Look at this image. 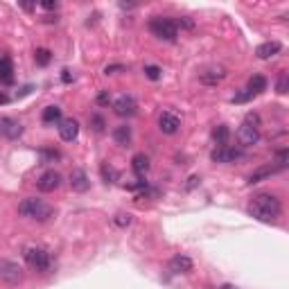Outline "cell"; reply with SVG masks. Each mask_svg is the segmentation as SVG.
I'll use <instances>...</instances> for the list:
<instances>
[{
	"mask_svg": "<svg viewBox=\"0 0 289 289\" xmlns=\"http://www.w3.org/2000/svg\"><path fill=\"white\" fill-rule=\"evenodd\" d=\"M248 213H251L256 219H260V222L271 224L280 217L282 203H280L278 197L271 195V192H260V195H256L251 199V203H248Z\"/></svg>",
	"mask_w": 289,
	"mask_h": 289,
	"instance_id": "cell-1",
	"label": "cell"
},
{
	"mask_svg": "<svg viewBox=\"0 0 289 289\" xmlns=\"http://www.w3.org/2000/svg\"><path fill=\"white\" fill-rule=\"evenodd\" d=\"M18 215L30 217V219H36V222H48V219L54 215V208L48 206V203L41 201V199L27 197V199H23L18 203Z\"/></svg>",
	"mask_w": 289,
	"mask_h": 289,
	"instance_id": "cell-2",
	"label": "cell"
},
{
	"mask_svg": "<svg viewBox=\"0 0 289 289\" xmlns=\"http://www.w3.org/2000/svg\"><path fill=\"white\" fill-rule=\"evenodd\" d=\"M23 258H25L27 267L38 271V274H48L50 267H52V256L41 246H27L25 253H23Z\"/></svg>",
	"mask_w": 289,
	"mask_h": 289,
	"instance_id": "cell-3",
	"label": "cell"
},
{
	"mask_svg": "<svg viewBox=\"0 0 289 289\" xmlns=\"http://www.w3.org/2000/svg\"><path fill=\"white\" fill-rule=\"evenodd\" d=\"M149 30L161 41H177L179 36V25L172 18H165V16H154L149 21Z\"/></svg>",
	"mask_w": 289,
	"mask_h": 289,
	"instance_id": "cell-4",
	"label": "cell"
},
{
	"mask_svg": "<svg viewBox=\"0 0 289 289\" xmlns=\"http://www.w3.org/2000/svg\"><path fill=\"white\" fill-rule=\"evenodd\" d=\"M0 280L7 285H18L23 282V269L16 262H0Z\"/></svg>",
	"mask_w": 289,
	"mask_h": 289,
	"instance_id": "cell-5",
	"label": "cell"
},
{
	"mask_svg": "<svg viewBox=\"0 0 289 289\" xmlns=\"http://www.w3.org/2000/svg\"><path fill=\"white\" fill-rule=\"evenodd\" d=\"M59 185H61V174L56 172V169H48V172H43L41 177L36 179L38 192H54Z\"/></svg>",
	"mask_w": 289,
	"mask_h": 289,
	"instance_id": "cell-6",
	"label": "cell"
},
{
	"mask_svg": "<svg viewBox=\"0 0 289 289\" xmlns=\"http://www.w3.org/2000/svg\"><path fill=\"white\" fill-rule=\"evenodd\" d=\"M136 109H138V104H136V100L131 98V95H120L115 102H113V113L120 118H129L133 115Z\"/></svg>",
	"mask_w": 289,
	"mask_h": 289,
	"instance_id": "cell-7",
	"label": "cell"
},
{
	"mask_svg": "<svg viewBox=\"0 0 289 289\" xmlns=\"http://www.w3.org/2000/svg\"><path fill=\"white\" fill-rule=\"evenodd\" d=\"M242 156V151L237 147H230V145H219L217 149L210 154V158L215 163H233Z\"/></svg>",
	"mask_w": 289,
	"mask_h": 289,
	"instance_id": "cell-8",
	"label": "cell"
},
{
	"mask_svg": "<svg viewBox=\"0 0 289 289\" xmlns=\"http://www.w3.org/2000/svg\"><path fill=\"white\" fill-rule=\"evenodd\" d=\"M179 127H181V120H179L177 113H172V111H163L161 113V118H158V129H161L163 133L172 136V133L179 131Z\"/></svg>",
	"mask_w": 289,
	"mask_h": 289,
	"instance_id": "cell-9",
	"label": "cell"
},
{
	"mask_svg": "<svg viewBox=\"0 0 289 289\" xmlns=\"http://www.w3.org/2000/svg\"><path fill=\"white\" fill-rule=\"evenodd\" d=\"M237 138H240L242 145L251 147V145H256L260 140V129L256 127V124H251V122L244 120V122H242V127H240V131H237Z\"/></svg>",
	"mask_w": 289,
	"mask_h": 289,
	"instance_id": "cell-10",
	"label": "cell"
},
{
	"mask_svg": "<svg viewBox=\"0 0 289 289\" xmlns=\"http://www.w3.org/2000/svg\"><path fill=\"white\" fill-rule=\"evenodd\" d=\"M59 136L61 140H66V143H72V140H77L79 136V122L75 118H66V120L59 122Z\"/></svg>",
	"mask_w": 289,
	"mask_h": 289,
	"instance_id": "cell-11",
	"label": "cell"
},
{
	"mask_svg": "<svg viewBox=\"0 0 289 289\" xmlns=\"http://www.w3.org/2000/svg\"><path fill=\"white\" fill-rule=\"evenodd\" d=\"M0 133L9 140H16L23 136V124L18 120H14V118H3L0 120Z\"/></svg>",
	"mask_w": 289,
	"mask_h": 289,
	"instance_id": "cell-12",
	"label": "cell"
},
{
	"mask_svg": "<svg viewBox=\"0 0 289 289\" xmlns=\"http://www.w3.org/2000/svg\"><path fill=\"white\" fill-rule=\"evenodd\" d=\"M70 188L75 192H86L90 188L88 174L84 172V169H72V172H70Z\"/></svg>",
	"mask_w": 289,
	"mask_h": 289,
	"instance_id": "cell-13",
	"label": "cell"
},
{
	"mask_svg": "<svg viewBox=\"0 0 289 289\" xmlns=\"http://www.w3.org/2000/svg\"><path fill=\"white\" fill-rule=\"evenodd\" d=\"M278 172H282V169L278 167V165H264V167H258L256 172L248 177V183H260V181H264V179H269V177H274V174H278Z\"/></svg>",
	"mask_w": 289,
	"mask_h": 289,
	"instance_id": "cell-14",
	"label": "cell"
},
{
	"mask_svg": "<svg viewBox=\"0 0 289 289\" xmlns=\"http://www.w3.org/2000/svg\"><path fill=\"white\" fill-rule=\"evenodd\" d=\"M14 82V66L7 54H0V84H11Z\"/></svg>",
	"mask_w": 289,
	"mask_h": 289,
	"instance_id": "cell-15",
	"label": "cell"
},
{
	"mask_svg": "<svg viewBox=\"0 0 289 289\" xmlns=\"http://www.w3.org/2000/svg\"><path fill=\"white\" fill-rule=\"evenodd\" d=\"M278 52H280V43H278V41L260 43V45H258V50H256L258 59H269V56H276Z\"/></svg>",
	"mask_w": 289,
	"mask_h": 289,
	"instance_id": "cell-16",
	"label": "cell"
},
{
	"mask_svg": "<svg viewBox=\"0 0 289 289\" xmlns=\"http://www.w3.org/2000/svg\"><path fill=\"white\" fill-rule=\"evenodd\" d=\"M169 269H172L174 274H188V271H192V260L188 256H177L169 262Z\"/></svg>",
	"mask_w": 289,
	"mask_h": 289,
	"instance_id": "cell-17",
	"label": "cell"
},
{
	"mask_svg": "<svg viewBox=\"0 0 289 289\" xmlns=\"http://www.w3.org/2000/svg\"><path fill=\"white\" fill-rule=\"evenodd\" d=\"M113 140H115L120 147H127L131 143V127H127V124H120V127L113 129Z\"/></svg>",
	"mask_w": 289,
	"mask_h": 289,
	"instance_id": "cell-18",
	"label": "cell"
},
{
	"mask_svg": "<svg viewBox=\"0 0 289 289\" xmlns=\"http://www.w3.org/2000/svg\"><path fill=\"white\" fill-rule=\"evenodd\" d=\"M131 169L138 177H145L147 172H149V158H147L145 154H136L131 158Z\"/></svg>",
	"mask_w": 289,
	"mask_h": 289,
	"instance_id": "cell-19",
	"label": "cell"
},
{
	"mask_svg": "<svg viewBox=\"0 0 289 289\" xmlns=\"http://www.w3.org/2000/svg\"><path fill=\"white\" fill-rule=\"evenodd\" d=\"M41 120H43V124L61 122V109L59 106H45L43 113H41Z\"/></svg>",
	"mask_w": 289,
	"mask_h": 289,
	"instance_id": "cell-20",
	"label": "cell"
},
{
	"mask_svg": "<svg viewBox=\"0 0 289 289\" xmlns=\"http://www.w3.org/2000/svg\"><path fill=\"white\" fill-rule=\"evenodd\" d=\"M246 90H251L253 95H258V93H262V90H267V77L253 75L251 79H248V88H246Z\"/></svg>",
	"mask_w": 289,
	"mask_h": 289,
	"instance_id": "cell-21",
	"label": "cell"
},
{
	"mask_svg": "<svg viewBox=\"0 0 289 289\" xmlns=\"http://www.w3.org/2000/svg\"><path fill=\"white\" fill-rule=\"evenodd\" d=\"M224 77H226V70H224V68H217V70L213 68V70H206V72H203V75H201V82H203V84H217V82H222Z\"/></svg>",
	"mask_w": 289,
	"mask_h": 289,
	"instance_id": "cell-22",
	"label": "cell"
},
{
	"mask_svg": "<svg viewBox=\"0 0 289 289\" xmlns=\"http://www.w3.org/2000/svg\"><path fill=\"white\" fill-rule=\"evenodd\" d=\"M228 138H230V129L226 127V124H217V127L213 129V140L217 145H226Z\"/></svg>",
	"mask_w": 289,
	"mask_h": 289,
	"instance_id": "cell-23",
	"label": "cell"
},
{
	"mask_svg": "<svg viewBox=\"0 0 289 289\" xmlns=\"http://www.w3.org/2000/svg\"><path fill=\"white\" fill-rule=\"evenodd\" d=\"M34 59H36L38 66H48L50 59H52V54H50V50H45V48H36V52H34Z\"/></svg>",
	"mask_w": 289,
	"mask_h": 289,
	"instance_id": "cell-24",
	"label": "cell"
},
{
	"mask_svg": "<svg viewBox=\"0 0 289 289\" xmlns=\"http://www.w3.org/2000/svg\"><path fill=\"white\" fill-rule=\"evenodd\" d=\"M90 127H93L95 133H102V131H104V127H106L104 118H102L100 113H93V115H90Z\"/></svg>",
	"mask_w": 289,
	"mask_h": 289,
	"instance_id": "cell-25",
	"label": "cell"
},
{
	"mask_svg": "<svg viewBox=\"0 0 289 289\" xmlns=\"http://www.w3.org/2000/svg\"><path fill=\"white\" fill-rule=\"evenodd\" d=\"M161 68H158V66H145V77L147 79H151V82H158V79H161Z\"/></svg>",
	"mask_w": 289,
	"mask_h": 289,
	"instance_id": "cell-26",
	"label": "cell"
},
{
	"mask_svg": "<svg viewBox=\"0 0 289 289\" xmlns=\"http://www.w3.org/2000/svg\"><path fill=\"white\" fill-rule=\"evenodd\" d=\"M102 177H104L106 183H113V181L118 179V172L113 167H109V165H102Z\"/></svg>",
	"mask_w": 289,
	"mask_h": 289,
	"instance_id": "cell-27",
	"label": "cell"
},
{
	"mask_svg": "<svg viewBox=\"0 0 289 289\" xmlns=\"http://www.w3.org/2000/svg\"><path fill=\"white\" fill-rule=\"evenodd\" d=\"M248 100H253V93L251 90H240V93H235V98H233V102L235 104H244V102H248Z\"/></svg>",
	"mask_w": 289,
	"mask_h": 289,
	"instance_id": "cell-28",
	"label": "cell"
},
{
	"mask_svg": "<svg viewBox=\"0 0 289 289\" xmlns=\"http://www.w3.org/2000/svg\"><path fill=\"white\" fill-rule=\"evenodd\" d=\"M38 154H41V158H43L45 163H52V161L59 158V151H56V149H41Z\"/></svg>",
	"mask_w": 289,
	"mask_h": 289,
	"instance_id": "cell-29",
	"label": "cell"
},
{
	"mask_svg": "<svg viewBox=\"0 0 289 289\" xmlns=\"http://www.w3.org/2000/svg\"><path fill=\"white\" fill-rule=\"evenodd\" d=\"M287 86H289V77H287V72H282V75L278 77V84H276V88H278L280 95H285V93H287Z\"/></svg>",
	"mask_w": 289,
	"mask_h": 289,
	"instance_id": "cell-30",
	"label": "cell"
},
{
	"mask_svg": "<svg viewBox=\"0 0 289 289\" xmlns=\"http://www.w3.org/2000/svg\"><path fill=\"white\" fill-rule=\"evenodd\" d=\"M276 158H278V167H280V169H285V167H287V149H280Z\"/></svg>",
	"mask_w": 289,
	"mask_h": 289,
	"instance_id": "cell-31",
	"label": "cell"
},
{
	"mask_svg": "<svg viewBox=\"0 0 289 289\" xmlns=\"http://www.w3.org/2000/svg\"><path fill=\"white\" fill-rule=\"evenodd\" d=\"M115 224H118V226H129V224H131V215H118V217H115Z\"/></svg>",
	"mask_w": 289,
	"mask_h": 289,
	"instance_id": "cell-32",
	"label": "cell"
},
{
	"mask_svg": "<svg viewBox=\"0 0 289 289\" xmlns=\"http://www.w3.org/2000/svg\"><path fill=\"white\" fill-rule=\"evenodd\" d=\"M120 70H124V66H120V64H115V66H106V68H104L106 75H113V72H120Z\"/></svg>",
	"mask_w": 289,
	"mask_h": 289,
	"instance_id": "cell-33",
	"label": "cell"
},
{
	"mask_svg": "<svg viewBox=\"0 0 289 289\" xmlns=\"http://www.w3.org/2000/svg\"><path fill=\"white\" fill-rule=\"evenodd\" d=\"M41 7L43 9H59V3H56V0H54V3H52V0H45V3H41Z\"/></svg>",
	"mask_w": 289,
	"mask_h": 289,
	"instance_id": "cell-34",
	"label": "cell"
},
{
	"mask_svg": "<svg viewBox=\"0 0 289 289\" xmlns=\"http://www.w3.org/2000/svg\"><path fill=\"white\" fill-rule=\"evenodd\" d=\"M111 98H109V93H100L98 95V104H109Z\"/></svg>",
	"mask_w": 289,
	"mask_h": 289,
	"instance_id": "cell-35",
	"label": "cell"
},
{
	"mask_svg": "<svg viewBox=\"0 0 289 289\" xmlns=\"http://www.w3.org/2000/svg\"><path fill=\"white\" fill-rule=\"evenodd\" d=\"M61 79H64L66 84H70V82H72V75H70V70H61Z\"/></svg>",
	"mask_w": 289,
	"mask_h": 289,
	"instance_id": "cell-36",
	"label": "cell"
},
{
	"mask_svg": "<svg viewBox=\"0 0 289 289\" xmlns=\"http://www.w3.org/2000/svg\"><path fill=\"white\" fill-rule=\"evenodd\" d=\"M7 102H9V98L3 93V90H0V104H7Z\"/></svg>",
	"mask_w": 289,
	"mask_h": 289,
	"instance_id": "cell-37",
	"label": "cell"
},
{
	"mask_svg": "<svg viewBox=\"0 0 289 289\" xmlns=\"http://www.w3.org/2000/svg\"><path fill=\"white\" fill-rule=\"evenodd\" d=\"M224 289H233V287H230V285H226V287H224Z\"/></svg>",
	"mask_w": 289,
	"mask_h": 289,
	"instance_id": "cell-38",
	"label": "cell"
}]
</instances>
